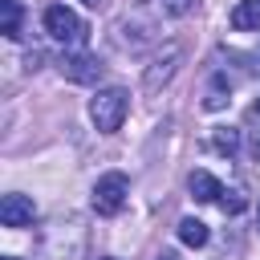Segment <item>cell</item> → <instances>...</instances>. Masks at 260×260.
Returning <instances> with one entry per match:
<instances>
[{
  "instance_id": "cell-1",
  "label": "cell",
  "mask_w": 260,
  "mask_h": 260,
  "mask_svg": "<svg viewBox=\"0 0 260 260\" xmlns=\"http://www.w3.org/2000/svg\"><path fill=\"white\" fill-rule=\"evenodd\" d=\"M126 110H130V93H126L122 85H110V89H102V93L89 102V118H93V126H98L102 134H114V130L126 122Z\"/></svg>"
},
{
  "instance_id": "cell-2",
  "label": "cell",
  "mask_w": 260,
  "mask_h": 260,
  "mask_svg": "<svg viewBox=\"0 0 260 260\" xmlns=\"http://www.w3.org/2000/svg\"><path fill=\"white\" fill-rule=\"evenodd\" d=\"M45 32H49L53 41H61V45H81V41L89 37L85 20H81L73 8H65V4L45 8Z\"/></svg>"
},
{
  "instance_id": "cell-3",
  "label": "cell",
  "mask_w": 260,
  "mask_h": 260,
  "mask_svg": "<svg viewBox=\"0 0 260 260\" xmlns=\"http://www.w3.org/2000/svg\"><path fill=\"white\" fill-rule=\"evenodd\" d=\"M126 195H130V179L122 171H106L93 183V211L98 215H118L126 207Z\"/></svg>"
},
{
  "instance_id": "cell-4",
  "label": "cell",
  "mask_w": 260,
  "mask_h": 260,
  "mask_svg": "<svg viewBox=\"0 0 260 260\" xmlns=\"http://www.w3.org/2000/svg\"><path fill=\"white\" fill-rule=\"evenodd\" d=\"M102 61L98 57H89V53H65L61 57V77L65 81H73V85H93V81H102Z\"/></svg>"
},
{
  "instance_id": "cell-5",
  "label": "cell",
  "mask_w": 260,
  "mask_h": 260,
  "mask_svg": "<svg viewBox=\"0 0 260 260\" xmlns=\"http://www.w3.org/2000/svg\"><path fill=\"white\" fill-rule=\"evenodd\" d=\"M32 219H37V207H32L28 195H16V191H12V195L0 199V223H4V228H28Z\"/></svg>"
},
{
  "instance_id": "cell-6",
  "label": "cell",
  "mask_w": 260,
  "mask_h": 260,
  "mask_svg": "<svg viewBox=\"0 0 260 260\" xmlns=\"http://www.w3.org/2000/svg\"><path fill=\"white\" fill-rule=\"evenodd\" d=\"M187 191H191L199 203H219V195H223V183H219L211 171H191V175H187Z\"/></svg>"
},
{
  "instance_id": "cell-7",
  "label": "cell",
  "mask_w": 260,
  "mask_h": 260,
  "mask_svg": "<svg viewBox=\"0 0 260 260\" xmlns=\"http://www.w3.org/2000/svg\"><path fill=\"white\" fill-rule=\"evenodd\" d=\"M228 20H232V28H240V32H256V28H260V0H240Z\"/></svg>"
},
{
  "instance_id": "cell-8",
  "label": "cell",
  "mask_w": 260,
  "mask_h": 260,
  "mask_svg": "<svg viewBox=\"0 0 260 260\" xmlns=\"http://www.w3.org/2000/svg\"><path fill=\"white\" fill-rule=\"evenodd\" d=\"M179 240H183L187 248H203V244H207V223H203V219H191V215L179 219Z\"/></svg>"
},
{
  "instance_id": "cell-9",
  "label": "cell",
  "mask_w": 260,
  "mask_h": 260,
  "mask_svg": "<svg viewBox=\"0 0 260 260\" xmlns=\"http://www.w3.org/2000/svg\"><path fill=\"white\" fill-rule=\"evenodd\" d=\"M179 57H183V49L171 45V49H167V61H158L162 69H150V73H146V89H158V81H167V77L175 73V61H179Z\"/></svg>"
},
{
  "instance_id": "cell-10",
  "label": "cell",
  "mask_w": 260,
  "mask_h": 260,
  "mask_svg": "<svg viewBox=\"0 0 260 260\" xmlns=\"http://www.w3.org/2000/svg\"><path fill=\"white\" fill-rule=\"evenodd\" d=\"M0 8H4V37L20 41V0H0Z\"/></svg>"
},
{
  "instance_id": "cell-11",
  "label": "cell",
  "mask_w": 260,
  "mask_h": 260,
  "mask_svg": "<svg viewBox=\"0 0 260 260\" xmlns=\"http://www.w3.org/2000/svg\"><path fill=\"white\" fill-rule=\"evenodd\" d=\"M211 146H215L219 154H236V146H240V130H232V126H215Z\"/></svg>"
},
{
  "instance_id": "cell-12",
  "label": "cell",
  "mask_w": 260,
  "mask_h": 260,
  "mask_svg": "<svg viewBox=\"0 0 260 260\" xmlns=\"http://www.w3.org/2000/svg\"><path fill=\"white\" fill-rule=\"evenodd\" d=\"M228 93H232V85H228L223 77H215V81H211V93H207L203 106H207V110H223V106H228Z\"/></svg>"
},
{
  "instance_id": "cell-13",
  "label": "cell",
  "mask_w": 260,
  "mask_h": 260,
  "mask_svg": "<svg viewBox=\"0 0 260 260\" xmlns=\"http://www.w3.org/2000/svg\"><path fill=\"white\" fill-rule=\"evenodd\" d=\"M219 207H223L228 215H240V211H244V195H240V191H223V195H219Z\"/></svg>"
},
{
  "instance_id": "cell-14",
  "label": "cell",
  "mask_w": 260,
  "mask_h": 260,
  "mask_svg": "<svg viewBox=\"0 0 260 260\" xmlns=\"http://www.w3.org/2000/svg\"><path fill=\"white\" fill-rule=\"evenodd\" d=\"M195 4H199V0H167V12H175V16H187Z\"/></svg>"
},
{
  "instance_id": "cell-15",
  "label": "cell",
  "mask_w": 260,
  "mask_h": 260,
  "mask_svg": "<svg viewBox=\"0 0 260 260\" xmlns=\"http://www.w3.org/2000/svg\"><path fill=\"white\" fill-rule=\"evenodd\" d=\"M252 118H260V98H256V102H252Z\"/></svg>"
},
{
  "instance_id": "cell-16",
  "label": "cell",
  "mask_w": 260,
  "mask_h": 260,
  "mask_svg": "<svg viewBox=\"0 0 260 260\" xmlns=\"http://www.w3.org/2000/svg\"><path fill=\"white\" fill-rule=\"evenodd\" d=\"M158 260H175V252H162V256H158Z\"/></svg>"
},
{
  "instance_id": "cell-17",
  "label": "cell",
  "mask_w": 260,
  "mask_h": 260,
  "mask_svg": "<svg viewBox=\"0 0 260 260\" xmlns=\"http://www.w3.org/2000/svg\"><path fill=\"white\" fill-rule=\"evenodd\" d=\"M85 4H89V8H98V4H102V0H85Z\"/></svg>"
},
{
  "instance_id": "cell-18",
  "label": "cell",
  "mask_w": 260,
  "mask_h": 260,
  "mask_svg": "<svg viewBox=\"0 0 260 260\" xmlns=\"http://www.w3.org/2000/svg\"><path fill=\"white\" fill-rule=\"evenodd\" d=\"M256 228H260V207H256Z\"/></svg>"
},
{
  "instance_id": "cell-19",
  "label": "cell",
  "mask_w": 260,
  "mask_h": 260,
  "mask_svg": "<svg viewBox=\"0 0 260 260\" xmlns=\"http://www.w3.org/2000/svg\"><path fill=\"white\" fill-rule=\"evenodd\" d=\"M4 260H16V256H4Z\"/></svg>"
},
{
  "instance_id": "cell-20",
  "label": "cell",
  "mask_w": 260,
  "mask_h": 260,
  "mask_svg": "<svg viewBox=\"0 0 260 260\" xmlns=\"http://www.w3.org/2000/svg\"><path fill=\"white\" fill-rule=\"evenodd\" d=\"M106 260H110V256H106Z\"/></svg>"
}]
</instances>
